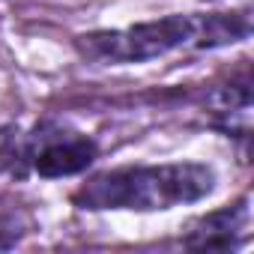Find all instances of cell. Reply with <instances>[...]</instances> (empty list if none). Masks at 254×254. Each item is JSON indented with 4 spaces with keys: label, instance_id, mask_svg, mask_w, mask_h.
Wrapping results in <instances>:
<instances>
[{
    "label": "cell",
    "instance_id": "cell-2",
    "mask_svg": "<svg viewBox=\"0 0 254 254\" xmlns=\"http://www.w3.org/2000/svg\"><path fill=\"white\" fill-rule=\"evenodd\" d=\"M191 27V15H165L159 21H141L120 30L84 33L75 39V48L93 63H144L189 45Z\"/></svg>",
    "mask_w": 254,
    "mask_h": 254
},
{
    "label": "cell",
    "instance_id": "cell-1",
    "mask_svg": "<svg viewBox=\"0 0 254 254\" xmlns=\"http://www.w3.org/2000/svg\"><path fill=\"white\" fill-rule=\"evenodd\" d=\"M215 189V171L200 162H168L117 168L90 177L75 194L78 209H132L162 212L183 203H197Z\"/></svg>",
    "mask_w": 254,
    "mask_h": 254
},
{
    "label": "cell",
    "instance_id": "cell-4",
    "mask_svg": "<svg viewBox=\"0 0 254 254\" xmlns=\"http://www.w3.org/2000/svg\"><path fill=\"white\" fill-rule=\"evenodd\" d=\"M245 221H248L245 200H239L233 206H224V209H215V212H206L189 227V233L183 236V245L186 248H197V251L233 248L239 242L242 230H245Z\"/></svg>",
    "mask_w": 254,
    "mask_h": 254
},
{
    "label": "cell",
    "instance_id": "cell-5",
    "mask_svg": "<svg viewBox=\"0 0 254 254\" xmlns=\"http://www.w3.org/2000/svg\"><path fill=\"white\" fill-rule=\"evenodd\" d=\"M191 42L194 48H224L245 42L251 36V15L248 12H206V15H191Z\"/></svg>",
    "mask_w": 254,
    "mask_h": 254
},
{
    "label": "cell",
    "instance_id": "cell-7",
    "mask_svg": "<svg viewBox=\"0 0 254 254\" xmlns=\"http://www.w3.org/2000/svg\"><path fill=\"white\" fill-rule=\"evenodd\" d=\"M18 236H21V230H18V224L12 218H0V251L12 248L18 242Z\"/></svg>",
    "mask_w": 254,
    "mask_h": 254
},
{
    "label": "cell",
    "instance_id": "cell-6",
    "mask_svg": "<svg viewBox=\"0 0 254 254\" xmlns=\"http://www.w3.org/2000/svg\"><path fill=\"white\" fill-rule=\"evenodd\" d=\"M0 171L12 177H24L30 171V150H27V135L18 126L0 129Z\"/></svg>",
    "mask_w": 254,
    "mask_h": 254
},
{
    "label": "cell",
    "instance_id": "cell-3",
    "mask_svg": "<svg viewBox=\"0 0 254 254\" xmlns=\"http://www.w3.org/2000/svg\"><path fill=\"white\" fill-rule=\"evenodd\" d=\"M27 150H30V171L45 180L84 174L99 156L93 138L63 129L57 123H39L27 135Z\"/></svg>",
    "mask_w": 254,
    "mask_h": 254
}]
</instances>
